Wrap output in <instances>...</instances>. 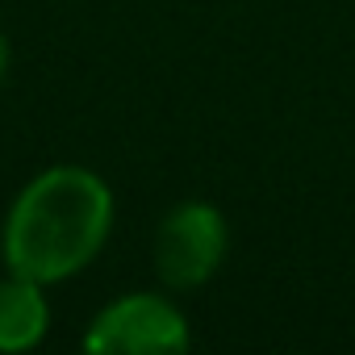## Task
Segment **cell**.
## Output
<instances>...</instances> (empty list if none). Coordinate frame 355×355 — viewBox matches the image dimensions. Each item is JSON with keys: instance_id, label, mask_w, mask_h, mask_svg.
<instances>
[{"instance_id": "cell-4", "label": "cell", "mask_w": 355, "mask_h": 355, "mask_svg": "<svg viewBox=\"0 0 355 355\" xmlns=\"http://www.w3.org/2000/svg\"><path fill=\"white\" fill-rule=\"evenodd\" d=\"M42 288L46 284H38L30 276H17V272H9L0 280V351L5 355L30 351L46 338L51 305H46Z\"/></svg>"}, {"instance_id": "cell-3", "label": "cell", "mask_w": 355, "mask_h": 355, "mask_svg": "<svg viewBox=\"0 0 355 355\" xmlns=\"http://www.w3.org/2000/svg\"><path fill=\"white\" fill-rule=\"evenodd\" d=\"M189 347V322L167 297L130 293L105 305L88 334L84 351L96 355H175Z\"/></svg>"}, {"instance_id": "cell-1", "label": "cell", "mask_w": 355, "mask_h": 355, "mask_svg": "<svg viewBox=\"0 0 355 355\" xmlns=\"http://www.w3.org/2000/svg\"><path fill=\"white\" fill-rule=\"evenodd\" d=\"M113 226V193L88 167H46L17 193L5 218V263L38 284L88 268Z\"/></svg>"}, {"instance_id": "cell-5", "label": "cell", "mask_w": 355, "mask_h": 355, "mask_svg": "<svg viewBox=\"0 0 355 355\" xmlns=\"http://www.w3.org/2000/svg\"><path fill=\"white\" fill-rule=\"evenodd\" d=\"M5 71H9V42L0 34V80H5Z\"/></svg>"}, {"instance_id": "cell-2", "label": "cell", "mask_w": 355, "mask_h": 355, "mask_svg": "<svg viewBox=\"0 0 355 355\" xmlns=\"http://www.w3.org/2000/svg\"><path fill=\"white\" fill-rule=\"evenodd\" d=\"M226 259V218L205 201L175 205L155 230V276L175 288H201Z\"/></svg>"}]
</instances>
